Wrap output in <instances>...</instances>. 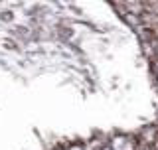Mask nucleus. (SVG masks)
I'll return each mask as SVG.
<instances>
[{"label":"nucleus","mask_w":158,"mask_h":150,"mask_svg":"<svg viewBox=\"0 0 158 150\" xmlns=\"http://www.w3.org/2000/svg\"><path fill=\"white\" fill-rule=\"evenodd\" d=\"M125 18H127L128 24H132V26H136V24H138V20H136L135 16H131V14H125Z\"/></svg>","instance_id":"nucleus-1"},{"label":"nucleus","mask_w":158,"mask_h":150,"mask_svg":"<svg viewBox=\"0 0 158 150\" xmlns=\"http://www.w3.org/2000/svg\"><path fill=\"white\" fill-rule=\"evenodd\" d=\"M71 150H83V148H81V146H73Z\"/></svg>","instance_id":"nucleus-2"}]
</instances>
